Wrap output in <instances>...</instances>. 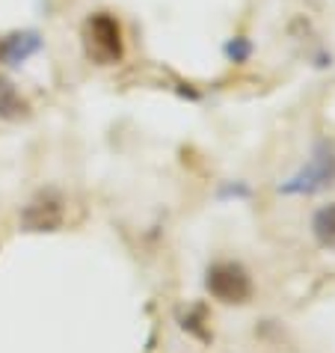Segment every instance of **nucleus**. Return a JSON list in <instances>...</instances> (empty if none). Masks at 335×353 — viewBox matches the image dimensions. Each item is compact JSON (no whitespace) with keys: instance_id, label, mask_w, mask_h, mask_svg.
<instances>
[{"instance_id":"obj_6","label":"nucleus","mask_w":335,"mask_h":353,"mask_svg":"<svg viewBox=\"0 0 335 353\" xmlns=\"http://www.w3.org/2000/svg\"><path fill=\"white\" fill-rule=\"evenodd\" d=\"M30 113V104L21 98V92L12 86V81L0 77V119L6 122H18Z\"/></svg>"},{"instance_id":"obj_5","label":"nucleus","mask_w":335,"mask_h":353,"mask_svg":"<svg viewBox=\"0 0 335 353\" xmlns=\"http://www.w3.org/2000/svg\"><path fill=\"white\" fill-rule=\"evenodd\" d=\"M42 48H45V39L36 30H18V33H9L0 42V60L15 68V65H24L30 57H36Z\"/></svg>"},{"instance_id":"obj_3","label":"nucleus","mask_w":335,"mask_h":353,"mask_svg":"<svg viewBox=\"0 0 335 353\" xmlns=\"http://www.w3.org/2000/svg\"><path fill=\"white\" fill-rule=\"evenodd\" d=\"M205 288L225 306H241L252 297V276L238 261H214L205 273Z\"/></svg>"},{"instance_id":"obj_9","label":"nucleus","mask_w":335,"mask_h":353,"mask_svg":"<svg viewBox=\"0 0 335 353\" xmlns=\"http://www.w3.org/2000/svg\"><path fill=\"white\" fill-rule=\"evenodd\" d=\"M252 190H250V184H243V181H225L220 193H216V199H250Z\"/></svg>"},{"instance_id":"obj_1","label":"nucleus","mask_w":335,"mask_h":353,"mask_svg":"<svg viewBox=\"0 0 335 353\" xmlns=\"http://www.w3.org/2000/svg\"><path fill=\"white\" fill-rule=\"evenodd\" d=\"M332 181H335V143L318 140L312 149L309 163L297 175H291L288 181H282L279 193L282 196H314V193L327 190Z\"/></svg>"},{"instance_id":"obj_8","label":"nucleus","mask_w":335,"mask_h":353,"mask_svg":"<svg viewBox=\"0 0 335 353\" xmlns=\"http://www.w3.org/2000/svg\"><path fill=\"white\" fill-rule=\"evenodd\" d=\"M223 54L229 57V63H246L252 57V42H250V39H243V36L229 39L225 48H223Z\"/></svg>"},{"instance_id":"obj_4","label":"nucleus","mask_w":335,"mask_h":353,"mask_svg":"<svg viewBox=\"0 0 335 353\" xmlns=\"http://www.w3.org/2000/svg\"><path fill=\"white\" fill-rule=\"evenodd\" d=\"M65 220V202L60 193L45 190L21 211V229L24 232H57Z\"/></svg>"},{"instance_id":"obj_7","label":"nucleus","mask_w":335,"mask_h":353,"mask_svg":"<svg viewBox=\"0 0 335 353\" xmlns=\"http://www.w3.org/2000/svg\"><path fill=\"white\" fill-rule=\"evenodd\" d=\"M312 234L321 247L335 250V202L323 205V208L314 211L312 217Z\"/></svg>"},{"instance_id":"obj_2","label":"nucleus","mask_w":335,"mask_h":353,"mask_svg":"<svg viewBox=\"0 0 335 353\" xmlns=\"http://www.w3.org/2000/svg\"><path fill=\"white\" fill-rule=\"evenodd\" d=\"M83 48L86 57L98 65H113L122 60L125 42H122V24L110 12H95L83 24Z\"/></svg>"}]
</instances>
